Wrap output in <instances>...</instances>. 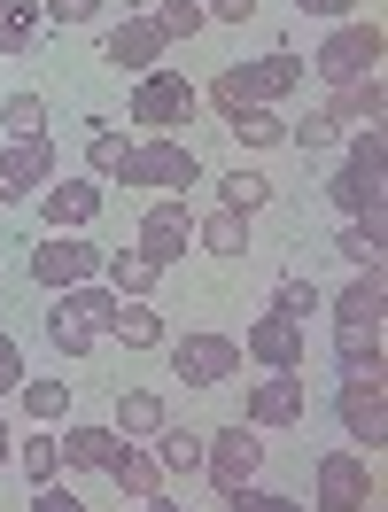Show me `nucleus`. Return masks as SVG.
Instances as JSON below:
<instances>
[{
    "label": "nucleus",
    "instance_id": "nucleus-1",
    "mask_svg": "<svg viewBox=\"0 0 388 512\" xmlns=\"http://www.w3.org/2000/svg\"><path fill=\"white\" fill-rule=\"evenodd\" d=\"M303 86V55H288V47H272V55H257V63H233L218 70V86H210V101L218 109H280V101Z\"/></svg>",
    "mask_w": 388,
    "mask_h": 512
},
{
    "label": "nucleus",
    "instance_id": "nucleus-2",
    "mask_svg": "<svg viewBox=\"0 0 388 512\" xmlns=\"http://www.w3.org/2000/svg\"><path fill=\"white\" fill-rule=\"evenodd\" d=\"M381 156H388V140L365 125V132L350 140L342 171L326 179V202H334L342 218H381V202H388V171H381Z\"/></svg>",
    "mask_w": 388,
    "mask_h": 512
},
{
    "label": "nucleus",
    "instance_id": "nucleus-3",
    "mask_svg": "<svg viewBox=\"0 0 388 512\" xmlns=\"http://www.w3.org/2000/svg\"><path fill=\"white\" fill-rule=\"evenodd\" d=\"M202 179V163H194L187 140H171V132H148V140H132L125 171H117V187H140V194H187Z\"/></svg>",
    "mask_w": 388,
    "mask_h": 512
},
{
    "label": "nucleus",
    "instance_id": "nucleus-4",
    "mask_svg": "<svg viewBox=\"0 0 388 512\" xmlns=\"http://www.w3.org/2000/svg\"><path fill=\"white\" fill-rule=\"evenodd\" d=\"M381 55H388V39H381V24L365 16V24H334V32L319 39L311 70H319L326 86H357V78H373V70H381Z\"/></svg>",
    "mask_w": 388,
    "mask_h": 512
},
{
    "label": "nucleus",
    "instance_id": "nucleus-5",
    "mask_svg": "<svg viewBox=\"0 0 388 512\" xmlns=\"http://www.w3.org/2000/svg\"><path fill=\"white\" fill-rule=\"evenodd\" d=\"M264 466V443H257V427H218V435H202V474H210V489L218 497H233V489H249Z\"/></svg>",
    "mask_w": 388,
    "mask_h": 512
},
{
    "label": "nucleus",
    "instance_id": "nucleus-6",
    "mask_svg": "<svg viewBox=\"0 0 388 512\" xmlns=\"http://www.w3.org/2000/svg\"><path fill=\"white\" fill-rule=\"evenodd\" d=\"M334 412L350 427V443H365V458L388 443V373H342V396Z\"/></svg>",
    "mask_w": 388,
    "mask_h": 512
},
{
    "label": "nucleus",
    "instance_id": "nucleus-7",
    "mask_svg": "<svg viewBox=\"0 0 388 512\" xmlns=\"http://www.w3.org/2000/svg\"><path fill=\"white\" fill-rule=\"evenodd\" d=\"M194 109H202V94H194L179 70H148V78L132 86V125L140 132H179Z\"/></svg>",
    "mask_w": 388,
    "mask_h": 512
},
{
    "label": "nucleus",
    "instance_id": "nucleus-8",
    "mask_svg": "<svg viewBox=\"0 0 388 512\" xmlns=\"http://www.w3.org/2000/svg\"><path fill=\"white\" fill-rule=\"evenodd\" d=\"M32 280H39L47 295L78 288V280H101V249L86 241V233H39V249H32Z\"/></svg>",
    "mask_w": 388,
    "mask_h": 512
},
{
    "label": "nucleus",
    "instance_id": "nucleus-9",
    "mask_svg": "<svg viewBox=\"0 0 388 512\" xmlns=\"http://www.w3.org/2000/svg\"><path fill=\"white\" fill-rule=\"evenodd\" d=\"M171 373L187 388H226V381H241V342L233 334H179L171 342Z\"/></svg>",
    "mask_w": 388,
    "mask_h": 512
},
{
    "label": "nucleus",
    "instance_id": "nucleus-10",
    "mask_svg": "<svg viewBox=\"0 0 388 512\" xmlns=\"http://www.w3.org/2000/svg\"><path fill=\"white\" fill-rule=\"evenodd\" d=\"M303 412H311L303 373H264V381L241 388V427H257V435H272V427H303Z\"/></svg>",
    "mask_w": 388,
    "mask_h": 512
},
{
    "label": "nucleus",
    "instance_id": "nucleus-11",
    "mask_svg": "<svg viewBox=\"0 0 388 512\" xmlns=\"http://www.w3.org/2000/svg\"><path fill=\"white\" fill-rule=\"evenodd\" d=\"M373 505V458L326 450L319 458V512H365Z\"/></svg>",
    "mask_w": 388,
    "mask_h": 512
},
{
    "label": "nucleus",
    "instance_id": "nucleus-12",
    "mask_svg": "<svg viewBox=\"0 0 388 512\" xmlns=\"http://www.w3.org/2000/svg\"><path fill=\"white\" fill-rule=\"evenodd\" d=\"M241 357H249V365H264V373H303L311 342H303V326H295V319H272V311H264V319L241 334Z\"/></svg>",
    "mask_w": 388,
    "mask_h": 512
},
{
    "label": "nucleus",
    "instance_id": "nucleus-13",
    "mask_svg": "<svg viewBox=\"0 0 388 512\" xmlns=\"http://www.w3.org/2000/svg\"><path fill=\"white\" fill-rule=\"evenodd\" d=\"M39 218H47V233H86L101 218V179H47L39 187Z\"/></svg>",
    "mask_w": 388,
    "mask_h": 512
},
{
    "label": "nucleus",
    "instance_id": "nucleus-14",
    "mask_svg": "<svg viewBox=\"0 0 388 512\" xmlns=\"http://www.w3.org/2000/svg\"><path fill=\"white\" fill-rule=\"evenodd\" d=\"M55 179V140H8L0 148V202H24Z\"/></svg>",
    "mask_w": 388,
    "mask_h": 512
},
{
    "label": "nucleus",
    "instance_id": "nucleus-15",
    "mask_svg": "<svg viewBox=\"0 0 388 512\" xmlns=\"http://www.w3.org/2000/svg\"><path fill=\"white\" fill-rule=\"evenodd\" d=\"M163 47H171V39H163L156 16H125L117 32L101 39V55H109L117 70H140V78H148V70H163Z\"/></svg>",
    "mask_w": 388,
    "mask_h": 512
},
{
    "label": "nucleus",
    "instance_id": "nucleus-16",
    "mask_svg": "<svg viewBox=\"0 0 388 512\" xmlns=\"http://www.w3.org/2000/svg\"><path fill=\"white\" fill-rule=\"evenodd\" d=\"M187 249H194V210L187 202H156V210L140 218V256H156L163 272H171Z\"/></svg>",
    "mask_w": 388,
    "mask_h": 512
},
{
    "label": "nucleus",
    "instance_id": "nucleus-17",
    "mask_svg": "<svg viewBox=\"0 0 388 512\" xmlns=\"http://www.w3.org/2000/svg\"><path fill=\"white\" fill-rule=\"evenodd\" d=\"M101 474L117 481V489H125L132 505H148V497H163V481H171V474L156 466V450H148V443H117V458H109Z\"/></svg>",
    "mask_w": 388,
    "mask_h": 512
},
{
    "label": "nucleus",
    "instance_id": "nucleus-18",
    "mask_svg": "<svg viewBox=\"0 0 388 512\" xmlns=\"http://www.w3.org/2000/svg\"><path fill=\"white\" fill-rule=\"evenodd\" d=\"M55 443H63V466L101 474V466L117 458V443H125V435H117V427H94V419H63V435H55Z\"/></svg>",
    "mask_w": 388,
    "mask_h": 512
},
{
    "label": "nucleus",
    "instance_id": "nucleus-19",
    "mask_svg": "<svg viewBox=\"0 0 388 512\" xmlns=\"http://www.w3.org/2000/svg\"><path fill=\"white\" fill-rule=\"evenodd\" d=\"M55 319H78V326H94V334H109V319H117V288H109V280H78V288L55 295Z\"/></svg>",
    "mask_w": 388,
    "mask_h": 512
},
{
    "label": "nucleus",
    "instance_id": "nucleus-20",
    "mask_svg": "<svg viewBox=\"0 0 388 512\" xmlns=\"http://www.w3.org/2000/svg\"><path fill=\"white\" fill-rule=\"evenodd\" d=\"M101 280L117 288V303H148L156 280H163V264H156V256H140V249H125V256H101Z\"/></svg>",
    "mask_w": 388,
    "mask_h": 512
},
{
    "label": "nucleus",
    "instance_id": "nucleus-21",
    "mask_svg": "<svg viewBox=\"0 0 388 512\" xmlns=\"http://www.w3.org/2000/svg\"><path fill=\"white\" fill-rule=\"evenodd\" d=\"M326 311H334V326H381V272H350Z\"/></svg>",
    "mask_w": 388,
    "mask_h": 512
},
{
    "label": "nucleus",
    "instance_id": "nucleus-22",
    "mask_svg": "<svg viewBox=\"0 0 388 512\" xmlns=\"http://www.w3.org/2000/svg\"><path fill=\"white\" fill-rule=\"evenodd\" d=\"M381 101H388V86H381V70L373 78H357V86H334V101H326V117L350 132V125H381Z\"/></svg>",
    "mask_w": 388,
    "mask_h": 512
},
{
    "label": "nucleus",
    "instance_id": "nucleus-23",
    "mask_svg": "<svg viewBox=\"0 0 388 512\" xmlns=\"http://www.w3.org/2000/svg\"><path fill=\"white\" fill-rule=\"evenodd\" d=\"M163 419H171V412H163L156 388H125V396H117V435H125V443H148Z\"/></svg>",
    "mask_w": 388,
    "mask_h": 512
},
{
    "label": "nucleus",
    "instance_id": "nucleus-24",
    "mask_svg": "<svg viewBox=\"0 0 388 512\" xmlns=\"http://www.w3.org/2000/svg\"><path fill=\"white\" fill-rule=\"evenodd\" d=\"M148 443H156V466H163V474H202V435H194V427H171V419H163Z\"/></svg>",
    "mask_w": 388,
    "mask_h": 512
},
{
    "label": "nucleus",
    "instance_id": "nucleus-25",
    "mask_svg": "<svg viewBox=\"0 0 388 512\" xmlns=\"http://www.w3.org/2000/svg\"><path fill=\"white\" fill-rule=\"evenodd\" d=\"M194 241L210 256H249V218L241 210H210V218H194Z\"/></svg>",
    "mask_w": 388,
    "mask_h": 512
},
{
    "label": "nucleus",
    "instance_id": "nucleus-26",
    "mask_svg": "<svg viewBox=\"0 0 388 512\" xmlns=\"http://www.w3.org/2000/svg\"><path fill=\"white\" fill-rule=\"evenodd\" d=\"M109 334H117L125 350H163V311H156V303H117Z\"/></svg>",
    "mask_w": 388,
    "mask_h": 512
},
{
    "label": "nucleus",
    "instance_id": "nucleus-27",
    "mask_svg": "<svg viewBox=\"0 0 388 512\" xmlns=\"http://www.w3.org/2000/svg\"><path fill=\"white\" fill-rule=\"evenodd\" d=\"M334 357H342V373H388L381 365V326H334Z\"/></svg>",
    "mask_w": 388,
    "mask_h": 512
},
{
    "label": "nucleus",
    "instance_id": "nucleus-28",
    "mask_svg": "<svg viewBox=\"0 0 388 512\" xmlns=\"http://www.w3.org/2000/svg\"><path fill=\"white\" fill-rule=\"evenodd\" d=\"M39 24H47L39 0H0V55H24V47L39 39Z\"/></svg>",
    "mask_w": 388,
    "mask_h": 512
},
{
    "label": "nucleus",
    "instance_id": "nucleus-29",
    "mask_svg": "<svg viewBox=\"0 0 388 512\" xmlns=\"http://www.w3.org/2000/svg\"><path fill=\"white\" fill-rule=\"evenodd\" d=\"M94 148H86V163H94V179H117V171H125V156H132V132H117L109 125V117H94Z\"/></svg>",
    "mask_w": 388,
    "mask_h": 512
},
{
    "label": "nucleus",
    "instance_id": "nucleus-30",
    "mask_svg": "<svg viewBox=\"0 0 388 512\" xmlns=\"http://www.w3.org/2000/svg\"><path fill=\"white\" fill-rule=\"evenodd\" d=\"M226 125H233L241 148H280V140H288V117H280V109H233Z\"/></svg>",
    "mask_w": 388,
    "mask_h": 512
},
{
    "label": "nucleus",
    "instance_id": "nucleus-31",
    "mask_svg": "<svg viewBox=\"0 0 388 512\" xmlns=\"http://www.w3.org/2000/svg\"><path fill=\"white\" fill-rule=\"evenodd\" d=\"M16 466L32 474V489H39V481H55V474H63V443H55V427L24 435V443H16Z\"/></svg>",
    "mask_w": 388,
    "mask_h": 512
},
{
    "label": "nucleus",
    "instance_id": "nucleus-32",
    "mask_svg": "<svg viewBox=\"0 0 388 512\" xmlns=\"http://www.w3.org/2000/svg\"><path fill=\"white\" fill-rule=\"evenodd\" d=\"M218 202L241 210V218H257L264 202H272V179H264V171H226V179H218Z\"/></svg>",
    "mask_w": 388,
    "mask_h": 512
},
{
    "label": "nucleus",
    "instance_id": "nucleus-33",
    "mask_svg": "<svg viewBox=\"0 0 388 512\" xmlns=\"http://www.w3.org/2000/svg\"><path fill=\"white\" fill-rule=\"evenodd\" d=\"M16 396H24V412H32L39 427H63L70 419V381H24Z\"/></svg>",
    "mask_w": 388,
    "mask_h": 512
},
{
    "label": "nucleus",
    "instance_id": "nucleus-34",
    "mask_svg": "<svg viewBox=\"0 0 388 512\" xmlns=\"http://www.w3.org/2000/svg\"><path fill=\"white\" fill-rule=\"evenodd\" d=\"M311 311H326V295L311 288V280H303V272H288V280H280V288H272V319H311Z\"/></svg>",
    "mask_w": 388,
    "mask_h": 512
},
{
    "label": "nucleus",
    "instance_id": "nucleus-35",
    "mask_svg": "<svg viewBox=\"0 0 388 512\" xmlns=\"http://www.w3.org/2000/svg\"><path fill=\"white\" fill-rule=\"evenodd\" d=\"M0 132H16V140H47V101H39V94H8V101H0Z\"/></svg>",
    "mask_w": 388,
    "mask_h": 512
},
{
    "label": "nucleus",
    "instance_id": "nucleus-36",
    "mask_svg": "<svg viewBox=\"0 0 388 512\" xmlns=\"http://www.w3.org/2000/svg\"><path fill=\"white\" fill-rule=\"evenodd\" d=\"M342 256L357 272H381V218H350L342 225Z\"/></svg>",
    "mask_w": 388,
    "mask_h": 512
},
{
    "label": "nucleus",
    "instance_id": "nucleus-37",
    "mask_svg": "<svg viewBox=\"0 0 388 512\" xmlns=\"http://www.w3.org/2000/svg\"><path fill=\"white\" fill-rule=\"evenodd\" d=\"M156 24H163V39H194L202 24H210V16H202V0H163Z\"/></svg>",
    "mask_w": 388,
    "mask_h": 512
},
{
    "label": "nucleus",
    "instance_id": "nucleus-38",
    "mask_svg": "<svg viewBox=\"0 0 388 512\" xmlns=\"http://www.w3.org/2000/svg\"><path fill=\"white\" fill-rule=\"evenodd\" d=\"M288 140H295V148H326V140H342V125H334L326 109H303V117L288 125Z\"/></svg>",
    "mask_w": 388,
    "mask_h": 512
},
{
    "label": "nucleus",
    "instance_id": "nucleus-39",
    "mask_svg": "<svg viewBox=\"0 0 388 512\" xmlns=\"http://www.w3.org/2000/svg\"><path fill=\"white\" fill-rule=\"evenodd\" d=\"M47 342H55V357H86L101 334H94V326H78V319H47Z\"/></svg>",
    "mask_w": 388,
    "mask_h": 512
},
{
    "label": "nucleus",
    "instance_id": "nucleus-40",
    "mask_svg": "<svg viewBox=\"0 0 388 512\" xmlns=\"http://www.w3.org/2000/svg\"><path fill=\"white\" fill-rule=\"evenodd\" d=\"M226 512H303V505L280 497V489H257V481H249V489H233V497H226Z\"/></svg>",
    "mask_w": 388,
    "mask_h": 512
},
{
    "label": "nucleus",
    "instance_id": "nucleus-41",
    "mask_svg": "<svg viewBox=\"0 0 388 512\" xmlns=\"http://www.w3.org/2000/svg\"><path fill=\"white\" fill-rule=\"evenodd\" d=\"M39 16H55V24H94L101 0H39Z\"/></svg>",
    "mask_w": 388,
    "mask_h": 512
},
{
    "label": "nucleus",
    "instance_id": "nucleus-42",
    "mask_svg": "<svg viewBox=\"0 0 388 512\" xmlns=\"http://www.w3.org/2000/svg\"><path fill=\"white\" fill-rule=\"evenodd\" d=\"M24 388V350H16V334H0V396H16Z\"/></svg>",
    "mask_w": 388,
    "mask_h": 512
},
{
    "label": "nucleus",
    "instance_id": "nucleus-43",
    "mask_svg": "<svg viewBox=\"0 0 388 512\" xmlns=\"http://www.w3.org/2000/svg\"><path fill=\"white\" fill-rule=\"evenodd\" d=\"M32 512H86V505L70 497L63 481H39V489H32Z\"/></svg>",
    "mask_w": 388,
    "mask_h": 512
},
{
    "label": "nucleus",
    "instance_id": "nucleus-44",
    "mask_svg": "<svg viewBox=\"0 0 388 512\" xmlns=\"http://www.w3.org/2000/svg\"><path fill=\"white\" fill-rule=\"evenodd\" d=\"M202 16L210 24H241V16H257V0H202Z\"/></svg>",
    "mask_w": 388,
    "mask_h": 512
},
{
    "label": "nucleus",
    "instance_id": "nucleus-45",
    "mask_svg": "<svg viewBox=\"0 0 388 512\" xmlns=\"http://www.w3.org/2000/svg\"><path fill=\"white\" fill-rule=\"evenodd\" d=\"M295 8H303V16H326V24H342L357 0H295Z\"/></svg>",
    "mask_w": 388,
    "mask_h": 512
},
{
    "label": "nucleus",
    "instance_id": "nucleus-46",
    "mask_svg": "<svg viewBox=\"0 0 388 512\" xmlns=\"http://www.w3.org/2000/svg\"><path fill=\"white\" fill-rule=\"evenodd\" d=\"M8 458H16V435H8V419H0V466H8Z\"/></svg>",
    "mask_w": 388,
    "mask_h": 512
},
{
    "label": "nucleus",
    "instance_id": "nucleus-47",
    "mask_svg": "<svg viewBox=\"0 0 388 512\" xmlns=\"http://www.w3.org/2000/svg\"><path fill=\"white\" fill-rule=\"evenodd\" d=\"M148 512H187V505H171V497H148Z\"/></svg>",
    "mask_w": 388,
    "mask_h": 512
},
{
    "label": "nucleus",
    "instance_id": "nucleus-48",
    "mask_svg": "<svg viewBox=\"0 0 388 512\" xmlns=\"http://www.w3.org/2000/svg\"><path fill=\"white\" fill-rule=\"evenodd\" d=\"M365 512H373V505H365Z\"/></svg>",
    "mask_w": 388,
    "mask_h": 512
}]
</instances>
